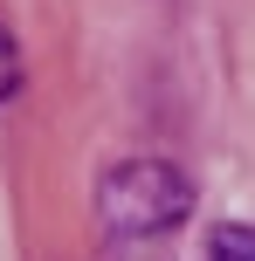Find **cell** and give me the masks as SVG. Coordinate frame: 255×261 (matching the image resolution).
I'll use <instances>...</instances> for the list:
<instances>
[{
	"label": "cell",
	"mask_w": 255,
	"mask_h": 261,
	"mask_svg": "<svg viewBox=\"0 0 255 261\" xmlns=\"http://www.w3.org/2000/svg\"><path fill=\"white\" fill-rule=\"evenodd\" d=\"M193 213V186L166 158H124L97 186V220H104V248H166L179 220Z\"/></svg>",
	"instance_id": "cell-1"
},
{
	"label": "cell",
	"mask_w": 255,
	"mask_h": 261,
	"mask_svg": "<svg viewBox=\"0 0 255 261\" xmlns=\"http://www.w3.org/2000/svg\"><path fill=\"white\" fill-rule=\"evenodd\" d=\"M207 261H255V227L221 220L214 234H207Z\"/></svg>",
	"instance_id": "cell-2"
},
{
	"label": "cell",
	"mask_w": 255,
	"mask_h": 261,
	"mask_svg": "<svg viewBox=\"0 0 255 261\" xmlns=\"http://www.w3.org/2000/svg\"><path fill=\"white\" fill-rule=\"evenodd\" d=\"M14 90H21V48H14V35L0 28V103H14Z\"/></svg>",
	"instance_id": "cell-3"
}]
</instances>
